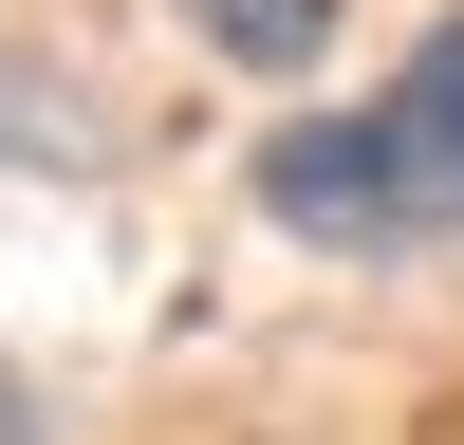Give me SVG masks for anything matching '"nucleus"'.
I'll list each match as a JSON object with an SVG mask.
<instances>
[{"instance_id":"f257e3e1","label":"nucleus","mask_w":464,"mask_h":445,"mask_svg":"<svg viewBox=\"0 0 464 445\" xmlns=\"http://www.w3.org/2000/svg\"><path fill=\"white\" fill-rule=\"evenodd\" d=\"M260 222H279V241H334V260L428 241V204H409V167H391V130H372V111H316V130L260 148Z\"/></svg>"},{"instance_id":"f03ea898","label":"nucleus","mask_w":464,"mask_h":445,"mask_svg":"<svg viewBox=\"0 0 464 445\" xmlns=\"http://www.w3.org/2000/svg\"><path fill=\"white\" fill-rule=\"evenodd\" d=\"M372 130H391L409 204H428V222H464V0H446L428 37H409V74L372 93Z\"/></svg>"},{"instance_id":"7ed1b4c3","label":"nucleus","mask_w":464,"mask_h":445,"mask_svg":"<svg viewBox=\"0 0 464 445\" xmlns=\"http://www.w3.org/2000/svg\"><path fill=\"white\" fill-rule=\"evenodd\" d=\"M205 56H242V74H316L334 56V0H168Z\"/></svg>"}]
</instances>
